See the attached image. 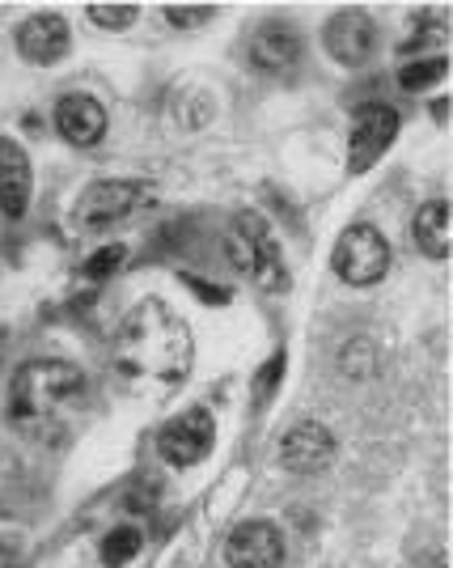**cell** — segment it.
<instances>
[{
  "label": "cell",
  "instance_id": "8fae6325",
  "mask_svg": "<svg viewBox=\"0 0 453 568\" xmlns=\"http://www.w3.org/2000/svg\"><path fill=\"white\" fill-rule=\"evenodd\" d=\"M72 30L60 13H34L18 26V51L30 64H55L69 55Z\"/></svg>",
  "mask_w": 453,
  "mask_h": 568
},
{
  "label": "cell",
  "instance_id": "9a60e30c",
  "mask_svg": "<svg viewBox=\"0 0 453 568\" xmlns=\"http://www.w3.org/2000/svg\"><path fill=\"white\" fill-rule=\"evenodd\" d=\"M415 246L429 255V260H450L453 251V230H450V204L445 200H432L415 213Z\"/></svg>",
  "mask_w": 453,
  "mask_h": 568
},
{
  "label": "cell",
  "instance_id": "ba28073f",
  "mask_svg": "<svg viewBox=\"0 0 453 568\" xmlns=\"http://www.w3.org/2000/svg\"><path fill=\"white\" fill-rule=\"evenodd\" d=\"M225 560L229 568H280L285 565V535L276 521H241L225 539Z\"/></svg>",
  "mask_w": 453,
  "mask_h": 568
},
{
  "label": "cell",
  "instance_id": "7a4b0ae2",
  "mask_svg": "<svg viewBox=\"0 0 453 568\" xmlns=\"http://www.w3.org/2000/svg\"><path fill=\"white\" fill-rule=\"evenodd\" d=\"M195 361V344L187 323L166 302H141L123 318L115 339V365L132 382L178 386Z\"/></svg>",
  "mask_w": 453,
  "mask_h": 568
},
{
  "label": "cell",
  "instance_id": "8992f818",
  "mask_svg": "<svg viewBox=\"0 0 453 568\" xmlns=\"http://www.w3.org/2000/svg\"><path fill=\"white\" fill-rule=\"evenodd\" d=\"M399 136V115L382 106V102H369L352 115V132H348V170L360 174L382 158L390 141Z\"/></svg>",
  "mask_w": 453,
  "mask_h": 568
},
{
  "label": "cell",
  "instance_id": "5bb4252c",
  "mask_svg": "<svg viewBox=\"0 0 453 568\" xmlns=\"http://www.w3.org/2000/svg\"><path fill=\"white\" fill-rule=\"evenodd\" d=\"M297 55H301V34H297V26H288V22H262L259 30H255V39H250V60H255V69H262V72L292 69Z\"/></svg>",
  "mask_w": 453,
  "mask_h": 568
},
{
  "label": "cell",
  "instance_id": "d6986e66",
  "mask_svg": "<svg viewBox=\"0 0 453 568\" xmlns=\"http://www.w3.org/2000/svg\"><path fill=\"white\" fill-rule=\"evenodd\" d=\"M441 77H445V60L436 55V60H420V64H406L399 81H403V90H424L429 81H441Z\"/></svg>",
  "mask_w": 453,
  "mask_h": 568
},
{
  "label": "cell",
  "instance_id": "277c9868",
  "mask_svg": "<svg viewBox=\"0 0 453 568\" xmlns=\"http://www.w3.org/2000/svg\"><path fill=\"white\" fill-rule=\"evenodd\" d=\"M334 276L352 288H369L390 272V242L373 225H348L334 242Z\"/></svg>",
  "mask_w": 453,
  "mask_h": 568
},
{
  "label": "cell",
  "instance_id": "2e32d148",
  "mask_svg": "<svg viewBox=\"0 0 453 568\" xmlns=\"http://www.w3.org/2000/svg\"><path fill=\"white\" fill-rule=\"evenodd\" d=\"M136 551H141V530H136V526H115V530L102 539V565L120 568V565H127Z\"/></svg>",
  "mask_w": 453,
  "mask_h": 568
},
{
  "label": "cell",
  "instance_id": "6da1fadb",
  "mask_svg": "<svg viewBox=\"0 0 453 568\" xmlns=\"http://www.w3.org/2000/svg\"><path fill=\"white\" fill-rule=\"evenodd\" d=\"M85 412V374L69 361H30L9 386V425L39 446H64Z\"/></svg>",
  "mask_w": 453,
  "mask_h": 568
},
{
  "label": "cell",
  "instance_id": "3957f363",
  "mask_svg": "<svg viewBox=\"0 0 453 568\" xmlns=\"http://www.w3.org/2000/svg\"><path fill=\"white\" fill-rule=\"evenodd\" d=\"M225 260L229 267L246 276L250 284H259V288H271V293H280L288 284V272H285V260H280V242L271 237V225L262 221L259 213H234L229 221V234H225Z\"/></svg>",
  "mask_w": 453,
  "mask_h": 568
},
{
  "label": "cell",
  "instance_id": "5b68a950",
  "mask_svg": "<svg viewBox=\"0 0 453 568\" xmlns=\"http://www.w3.org/2000/svg\"><path fill=\"white\" fill-rule=\"evenodd\" d=\"M213 446H216V425L204 407H192V412L174 416L157 433V450H162V458H166L169 467H195V463H204L213 454Z\"/></svg>",
  "mask_w": 453,
  "mask_h": 568
},
{
  "label": "cell",
  "instance_id": "ac0fdd59",
  "mask_svg": "<svg viewBox=\"0 0 453 568\" xmlns=\"http://www.w3.org/2000/svg\"><path fill=\"white\" fill-rule=\"evenodd\" d=\"M90 22L102 30H123L136 22V4H90Z\"/></svg>",
  "mask_w": 453,
  "mask_h": 568
},
{
  "label": "cell",
  "instance_id": "52a82bcc",
  "mask_svg": "<svg viewBox=\"0 0 453 568\" xmlns=\"http://www.w3.org/2000/svg\"><path fill=\"white\" fill-rule=\"evenodd\" d=\"M322 43H327V51L339 64L360 69L378 51V22L369 13H360V9H343V13H334L331 22L322 26Z\"/></svg>",
  "mask_w": 453,
  "mask_h": 568
},
{
  "label": "cell",
  "instance_id": "4fadbf2b",
  "mask_svg": "<svg viewBox=\"0 0 453 568\" xmlns=\"http://www.w3.org/2000/svg\"><path fill=\"white\" fill-rule=\"evenodd\" d=\"M55 128H60V136L76 149H90L106 136V111H102V102L90 94H69L55 102Z\"/></svg>",
  "mask_w": 453,
  "mask_h": 568
},
{
  "label": "cell",
  "instance_id": "30bf717a",
  "mask_svg": "<svg viewBox=\"0 0 453 568\" xmlns=\"http://www.w3.org/2000/svg\"><path fill=\"white\" fill-rule=\"evenodd\" d=\"M334 458V437L318 420H301L280 437V463L292 475H318Z\"/></svg>",
  "mask_w": 453,
  "mask_h": 568
},
{
  "label": "cell",
  "instance_id": "9c48e42d",
  "mask_svg": "<svg viewBox=\"0 0 453 568\" xmlns=\"http://www.w3.org/2000/svg\"><path fill=\"white\" fill-rule=\"evenodd\" d=\"M144 195H148V187L132 183V179L90 183L76 200V216H81V225H111V221H123L127 213H136Z\"/></svg>",
  "mask_w": 453,
  "mask_h": 568
},
{
  "label": "cell",
  "instance_id": "e0dca14e",
  "mask_svg": "<svg viewBox=\"0 0 453 568\" xmlns=\"http://www.w3.org/2000/svg\"><path fill=\"white\" fill-rule=\"evenodd\" d=\"M123 260H127V251H123L120 242H115V246H102V251H94V255L85 260L81 276H90V281H106V276H111Z\"/></svg>",
  "mask_w": 453,
  "mask_h": 568
},
{
  "label": "cell",
  "instance_id": "44dd1931",
  "mask_svg": "<svg viewBox=\"0 0 453 568\" xmlns=\"http://www.w3.org/2000/svg\"><path fill=\"white\" fill-rule=\"evenodd\" d=\"M0 568H18V556L9 547H0Z\"/></svg>",
  "mask_w": 453,
  "mask_h": 568
},
{
  "label": "cell",
  "instance_id": "ffe728a7",
  "mask_svg": "<svg viewBox=\"0 0 453 568\" xmlns=\"http://www.w3.org/2000/svg\"><path fill=\"white\" fill-rule=\"evenodd\" d=\"M213 4H166V18L174 26H183V30H195V26H204V22H213Z\"/></svg>",
  "mask_w": 453,
  "mask_h": 568
},
{
  "label": "cell",
  "instance_id": "7c38bea8",
  "mask_svg": "<svg viewBox=\"0 0 453 568\" xmlns=\"http://www.w3.org/2000/svg\"><path fill=\"white\" fill-rule=\"evenodd\" d=\"M30 191H34V174H30L25 149L13 136H0V213L9 221L25 216Z\"/></svg>",
  "mask_w": 453,
  "mask_h": 568
}]
</instances>
